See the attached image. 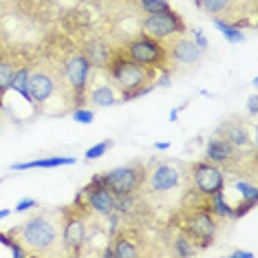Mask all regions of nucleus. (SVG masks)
<instances>
[{
  "label": "nucleus",
  "instance_id": "nucleus-20",
  "mask_svg": "<svg viewBox=\"0 0 258 258\" xmlns=\"http://www.w3.org/2000/svg\"><path fill=\"white\" fill-rule=\"evenodd\" d=\"M18 71V64L11 55H0V106H3V97L5 93L11 91V82L14 75Z\"/></svg>",
  "mask_w": 258,
  "mask_h": 258
},
{
  "label": "nucleus",
  "instance_id": "nucleus-4",
  "mask_svg": "<svg viewBox=\"0 0 258 258\" xmlns=\"http://www.w3.org/2000/svg\"><path fill=\"white\" fill-rule=\"evenodd\" d=\"M170 225L177 227L195 243L197 249H205L214 245L216 232H219V219L205 210L203 205H181L179 212L172 216Z\"/></svg>",
  "mask_w": 258,
  "mask_h": 258
},
{
  "label": "nucleus",
  "instance_id": "nucleus-18",
  "mask_svg": "<svg viewBox=\"0 0 258 258\" xmlns=\"http://www.w3.org/2000/svg\"><path fill=\"white\" fill-rule=\"evenodd\" d=\"M86 99H89L93 106H115V104L121 102V97H117L113 86H108V84H95V86L89 84Z\"/></svg>",
  "mask_w": 258,
  "mask_h": 258
},
{
  "label": "nucleus",
  "instance_id": "nucleus-7",
  "mask_svg": "<svg viewBox=\"0 0 258 258\" xmlns=\"http://www.w3.org/2000/svg\"><path fill=\"white\" fill-rule=\"evenodd\" d=\"M99 181L113 192L115 197L121 195H133L144 187L146 181V163L144 161H133L126 166H119L110 170L106 174H99Z\"/></svg>",
  "mask_w": 258,
  "mask_h": 258
},
{
  "label": "nucleus",
  "instance_id": "nucleus-12",
  "mask_svg": "<svg viewBox=\"0 0 258 258\" xmlns=\"http://www.w3.org/2000/svg\"><path fill=\"white\" fill-rule=\"evenodd\" d=\"M181 183L179 166L170 161H150L146 166V181L144 187L152 195H166V192L177 190Z\"/></svg>",
  "mask_w": 258,
  "mask_h": 258
},
{
  "label": "nucleus",
  "instance_id": "nucleus-24",
  "mask_svg": "<svg viewBox=\"0 0 258 258\" xmlns=\"http://www.w3.org/2000/svg\"><path fill=\"white\" fill-rule=\"evenodd\" d=\"M139 7L144 14H159V11L170 9L168 0H139Z\"/></svg>",
  "mask_w": 258,
  "mask_h": 258
},
{
  "label": "nucleus",
  "instance_id": "nucleus-8",
  "mask_svg": "<svg viewBox=\"0 0 258 258\" xmlns=\"http://www.w3.org/2000/svg\"><path fill=\"white\" fill-rule=\"evenodd\" d=\"M185 22L183 18L174 11L172 7L166 11H159V14H146V18L142 22V33L148 38H155L159 42L166 44L168 40L185 33Z\"/></svg>",
  "mask_w": 258,
  "mask_h": 258
},
{
  "label": "nucleus",
  "instance_id": "nucleus-2",
  "mask_svg": "<svg viewBox=\"0 0 258 258\" xmlns=\"http://www.w3.org/2000/svg\"><path fill=\"white\" fill-rule=\"evenodd\" d=\"M29 104L36 106L38 113L55 115L53 106H60V113H69L75 108L73 93L67 84V78L57 67L38 64L29 71Z\"/></svg>",
  "mask_w": 258,
  "mask_h": 258
},
{
  "label": "nucleus",
  "instance_id": "nucleus-5",
  "mask_svg": "<svg viewBox=\"0 0 258 258\" xmlns=\"http://www.w3.org/2000/svg\"><path fill=\"white\" fill-rule=\"evenodd\" d=\"M91 214L93 212L80 197H75V201L62 210V247L67 254H84V245L89 243Z\"/></svg>",
  "mask_w": 258,
  "mask_h": 258
},
{
  "label": "nucleus",
  "instance_id": "nucleus-31",
  "mask_svg": "<svg viewBox=\"0 0 258 258\" xmlns=\"http://www.w3.org/2000/svg\"><path fill=\"white\" fill-rule=\"evenodd\" d=\"M9 214H11V210H0V221H3V219H7Z\"/></svg>",
  "mask_w": 258,
  "mask_h": 258
},
{
  "label": "nucleus",
  "instance_id": "nucleus-14",
  "mask_svg": "<svg viewBox=\"0 0 258 258\" xmlns=\"http://www.w3.org/2000/svg\"><path fill=\"white\" fill-rule=\"evenodd\" d=\"M197 7L205 11L208 16H212L216 20H225L236 25L238 29L245 25V16H247V9H245V0H195Z\"/></svg>",
  "mask_w": 258,
  "mask_h": 258
},
{
  "label": "nucleus",
  "instance_id": "nucleus-17",
  "mask_svg": "<svg viewBox=\"0 0 258 258\" xmlns=\"http://www.w3.org/2000/svg\"><path fill=\"white\" fill-rule=\"evenodd\" d=\"M110 247L104 251V256H115V258H137V256H144L146 249H142V245L146 243H139V234L135 230H124V232H117L115 238L110 240Z\"/></svg>",
  "mask_w": 258,
  "mask_h": 258
},
{
  "label": "nucleus",
  "instance_id": "nucleus-25",
  "mask_svg": "<svg viewBox=\"0 0 258 258\" xmlns=\"http://www.w3.org/2000/svg\"><path fill=\"white\" fill-rule=\"evenodd\" d=\"M110 146H113V142H110V139H106V142H99V144H95V146H93V148H89V150H86V159H97V157H102L104 155V152H106L108 148H110Z\"/></svg>",
  "mask_w": 258,
  "mask_h": 258
},
{
  "label": "nucleus",
  "instance_id": "nucleus-3",
  "mask_svg": "<svg viewBox=\"0 0 258 258\" xmlns=\"http://www.w3.org/2000/svg\"><path fill=\"white\" fill-rule=\"evenodd\" d=\"M104 71L108 73L110 82L119 91L121 102H128V99H135V97L144 95V93H148L157 84V75H159L157 69L133 62L121 51H113V55H110Z\"/></svg>",
  "mask_w": 258,
  "mask_h": 258
},
{
  "label": "nucleus",
  "instance_id": "nucleus-29",
  "mask_svg": "<svg viewBox=\"0 0 258 258\" xmlns=\"http://www.w3.org/2000/svg\"><path fill=\"white\" fill-rule=\"evenodd\" d=\"M256 102H258L256 95H251L249 97V113H251V117H256Z\"/></svg>",
  "mask_w": 258,
  "mask_h": 258
},
{
  "label": "nucleus",
  "instance_id": "nucleus-28",
  "mask_svg": "<svg viewBox=\"0 0 258 258\" xmlns=\"http://www.w3.org/2000/svg\"><path fill=\"white\" fill-rule=\"evenodd\" d=\"M192 36H195V42L201 46V49H208V40L203 38V33H201V29H192Z\"/></svg>",
  "mask_w": 258,
  "mask_h": 258
},
{
  "label": "nucleus",
  "instance_id": "nucleus-19",
  "mask_svg": "<svg viewBox=\"0 0 258 258\" xmlns=\"http://www.w3.org/2000/svg\"><path fill=\"white\" fill-rule=\"evenodd\" d=\"M82 53H84V57L89 60V64L93 69H106L110 55H113V49H108L102 40H93V42H89L84 46Z\"/></svg>",
  "mask_w": 258,
  "mask_h": 258
},
{
  "label": "nucleus",
  "instance_id": "nucleus-32",
  "mask_svg": "<svg viewBox=\"0 0 258 258\" xmlns=\"http://www.w3.org/2000/svg\"><path fill=\"white\" fill-rule=\"evenodd\" d=\"M155 148H157V150H168V144H157Z\"/></svg>",
  "mask_w": 258,
  "mask_h": 258
},
{
  "label": "nucleus",
  "instance_id": "nucleus-10",
  "mask_svg": "<svg viewBox=\"0 0 258 258\" xmlns=\"http://www.w3.org/2000/svg\"><path fill=\"white\" fill-rule=\"evenodd\" d=\"M91 64L84 57V53H73L64 62V78H67V84L73 93V104L75 108H80L82 104L86 102V89H89V82H91Z\"/></svg>",
  "mask_w": 258,
  "mask_h": 258
},
{
  "label": "nucleus",
  "instance_id": "nucleus-26",
  "mask_svg": "<svg viewBox=\"0 0 258 258\" xmlns=\"http://www.w3.org/2000/svg\"><path fill=\"white\" fill-rule=\"evenodd\" d=\"M73 119L78 121V124H91L93 119H95V113L93 110H89V108H75L73 110Z\"/></svg>",
  "mask_w": 258,
  "mask_h": 258
},
{
  "label": "nucleus",
  "instance_id": "nucleus-15",
  "mask_svg": "<svg viewBox=\"0 0 258 258\" xmlns=\"http://www.w3.org/2000/svg\"><path fill=\"white\" fill-rule=\"evenodd\" d=\"M166 49H168L170 64L174 62V64H181V67H192V64H197L203 57V49L192 38H187L185 33L168 40Z\"/></svg>",
  "mask_w": 258,
  "mask_h": 258
},
{
  "label": "nucleus",
  "instance_id": "nucleus-21",
  "mask_svg": "<svg viewBox=\"0 0 258 258\" xmlns=\"http://www.w3.org/2000/svg\"><path fill=\"white\" fill-rule=\"evenodd\" d=\"M75 163L73 157H46V159L36 161H25V163H14L11 170H31V168H60V166H71Z\"/></svg>",
  "mask_w": 258,
  "mask_h": 258
},
{
  "label": "nucleus",
  "instance_id": "nucleus-16",
  "mask_svg": "<svg viewBox=\"0 0 258 258\" xmlns=\"http://www.w3.org/2000/svg\"><path fill=\"white\" fill-rule=\"evenodd\" d=\"M216 135L243 152H256L254 137H251V133H249V126L245 124L243 119H238V117H232V119L223 121L219 126V131H216Z\"/></svg>",
  "mask_w": 258,
  "mask_h": 258
},
{
  "label": "nucleus",
  "instance_id": "nucleus-13",
  "mask_svg": "<svg viewBox=\"0 0 258 258\" xmlns=\"http://www.w3.org/2000/svg\"><path fill=\"white\" fill-rule=\"evenodd\" d=\"M190 179H192V190L201 192V195L210 197L216 192L225 190V174L219 166L212 161H195L190 166Z\"/></svg>",
  "mask_w": 258,
  "mask_h": 258
},
{
  "label": "nucleus",
  "instance_id": "nucleus-30",
  "mask_svg": "<svg viewBox=\"0 0 258 258\" xmlns=\"http://www.w3.org/2000/svg\"><path fill=\"white\" fill-rule=\"evenodd\" d=\"M232 256H234V258H254V254H251V251H234Z\"/></svg>",
  "mask_w": 258,
  "mask_h": 258
},
{
  "label": "nucleus",
  "instance_id": "nucleus-27",
  "mask_svg": "<svg viewBox=\"0 0 258 258\" xmlns=\"http://www.w3.org/2000/svg\"><path fill=\"white\" fill-rule=\"evenodd\" d=\"M31 208H38V201L36 199H20L18 203H16V212H27V210H31Z\"/></svg>",
  "mask_w": 258,
  "mask_h": 258
},
{
  "label": "nucleus",
  "instance_id": "nucleus-23",
  "mask_svg": "<svg viewBox=\"0 0 258 258\" xmlns=\"http://www.w3.org/2000/svg\"><path fill=\"white\" fill-rule=\"evenodd\" d=\"M214 25L221 29V33L225 36L230 42H243L245 36H243V31L236 27V25H232V22H225V20H216L214 18Z\"/></svg>",
  "mask_w": 258,
  "mask_h": 258
},
{
  "label": "nucleus",
  "instance_id": "nucleus-33",
  "mask_svg": "<svg viewBox=\"0 0 258 258\" xmlns=\"http://www.w3.org/2000/svg\"><path fill=\"white\" fill-rule=\"evenodd\" d=\"M0 183H3V181H0Z\"/></svg>",
  "mask_w": 258,
  "mask_h": 258
},
{
  "label": "nucleus",
  "instance_id": "nucleus-22",
  "mask_svg": "<svg viewBox=\"0 0 258 258\" xmlns=\"http://www.w3.org/2000/svg\"><path fill=\"white\" fill-rule=\"evenodd\" d=\"M174 230H177V227H174ZM172 251L177 256H195L199 249L195 247V243H192L183 232L177 230V234H174V238H172Z\"/></svg>",
  "mask_w": 258,
  "mask_h": 258
},
{
  "label": "nucleus",
  "instance_id": "nucleus-1",
  "mask_svg": "<svg viewBox=\"0 0 258 258\" xmlns=\"http://www.w3.org/2000/svg\"><path fill=\"white\" fill-rule=\"evenodd\" d=\"M7 234L27 256H51L60 254L62 245V210H42L31 214L20 225L7 230Z\"/></svg>",
  "mask_w": 258,
  "mask_h": 258
},
{
  "label": "nucleus",
  "instance_id": "nucleus-9",
  "mask_svg": "<svg viewBox=\"0 0 258 258\" xmlns=\"http://www.w3.org/2000/svg\"><path fill=\"white\" fill-rule=\"evenodd\" d=\"M256 152H243L234 148L232 144H227L225 139H221L219 135H214L205 146V159L212 161L214 166H219L225 172H245V157H251Z\"/></svg>",
  "mask_w": 258,
  "mask_h": 258
},
{
  "label": "nucleus",
  "instance_id": "nucleus-6",
  "mask_svg": "<svg viewBox=\"0 0 258 258\" xmlns=\"http://www.w3.org/2000/svg\"><path fill=\"white\" fill-rule=\"evenodd\" d=\"M119 51L126 57H131L133 62H139L144 67H152L157 71H168V67H170L166 44L155 38L144 36V33L137 38H131Z\"/></svg>",
  "mask_w": 258,
  "mask_h": 258
},
{
  "label": "nucleus",
  "instance_id": "nucleus-11",
  "mask_svg": "<svg viewBox=\"0 0 258 258\" xmlns=\"http://www.w3.org/2000/svg\"><path fill=\"white\" fill-rule=\"evenodd\" d=\"M84 205L91 210L95 216H102V219H110V216L117 214V203H115V195L108 190L106 185L99 181V174L93 177L89 183L80 190L78 195Z\"/></svg>",
  "mask_w": 258,
  "mask_h": 258
}]
</instances>
